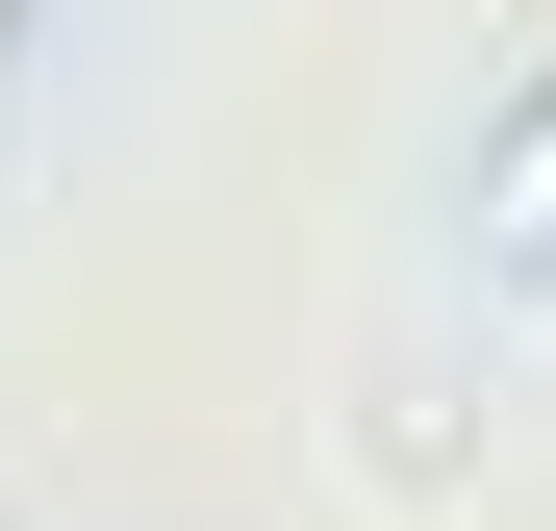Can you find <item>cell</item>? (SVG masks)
I'll list each match as a JSON object with an SVG mask.
<instances>
[{
  "instance_id": "1",
  "label": "cell",
  "mask_w": 556,
  "mask_h": 531,
  "mask_svg": "<svg viewBox=\"0 0 556 531\" xmlns=\"http://www.w3.org/2000/svg\"><path fill=\"white\" fill-rule=\"evenodd\" d=\"M481 253H506V279H556V51L506 76V127H481Z\"/></svg>"
},
{
  "instance_id": "2",
  "label": "cell",
  "mask_w": 556,
  "mask_h": 531,
  "mask_svg": "<svg viewBox=\"0 0 556 531\" xmlns=\"http://www.w3.org/2000/svg\"><path fill=\"white\" fill-rule=\"evenodd\" d=\"M26 26H51V0H0V51H26Z\"/></svg>"
}]
</instances>
